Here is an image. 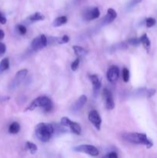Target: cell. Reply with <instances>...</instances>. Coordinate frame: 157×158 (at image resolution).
Returning a JSON list of instances; mask_svg holds the SVG:
<instances>
[{
	"label": "cell",
	"mask_w": 157,
	"mask_h": 158,
	"mask_svg": "<svg viewBox=\"0 0 157 158\" xmlns=\"http://www.w3.org/2000/svg\"><path fill=\"white\" fill-rule=\"evenodd\" d=\"M122 136L126 141L136 144L145 145L147 148H151L153 145L152 142L148 139L146 134L142 133H126Z\"/></svg>",
	"instance_id": "1"
},
{
	"label": "cell",
	"mask_w": 157,
	"mask_h": 158,
	"mask_svg": "<svg viewBox=\"0 0 157 158\" xmlns=\"http://www.w3.org/2000/svg\"><path fill=\"white\" fill-rule=\"evenodd\" d=\"M37 138L42 142H47L50 140L54 133V127L50 123H39L35 129Z\"/></svg>",
	"instance_id": "2"
},
{
	"label": "cell",
	"mask_w": 157,
	"mask_h": 158,
	"mask_svg": "<svg viewBox=\"0 0 157 158\" xmlns=\"http://www.w3.org/2000/svg\"><path fill=\"white\" fill-rule=\"evenodd\" d=\"M37 107H42L46 112H49L53 108V104L48 97L42 96L35 98L26 109V111L34 110Z\"/></svg>",
	"instance_id": "3"
},
{
	"label": "cell",
	"mask_w": 157,
	"mask_h": 158,
	"mask_svg": "<svg viewBox=\"0 0 157 158\" xmlns=\"http://www.w3.org/2000/svg\"><path fill=\"white\" fill-rule=\"evenodd\" d=\"M61 125L65 127H68L71 130L73 134H77V135H80L82 133L81 126L76 122H73L72 120H69L67 117H62L61 119Z\"/></svg>",
	"instance_id": "4"
},
{
	"label": "cell",
	"mask_w": 157,
	"mask_h": 158,
	"mask_svg": "<svg viewBox=\"0 0 157 158\" xmlns=\"http://www.w3.org/2000/svg\"><path fill=\"white\" fill-rule=\"evenodd\" d=\"M73 150L76 152L85 153V154H87L89 155L92 156V157L99 155V150L93 145L82 144L79 146L75 147Z\"/></svg>",
	"instance_id": "5"
},
{
	"label": "cell",
	"mask_w": 157,
	"mask_h": 158,
	"mask_svg": "<svg viewBox=\"0 0 157 158\" xmlns=\"http://www.w3.org/2000/svg\"><path fill=\"white\" fill-rule=\"evenodd\" d=\"M27 74L28 70L26 69H21V70L18 71V72L16 73V74H15L14 79L12 80V81L11 82L9 87H10L11 89H14V88L18 86L19 84H21V83H22L23 80L26 79Z\"/></svg>",
	"instance_id": "6"
},
{
	"label": "cell",
	"mask_w": 157,
	"mask_h": 158,
	"mask_svg": "<svg viewBox=\"0 0 157 158\" xmlns=\"http://www.w3.org/2000/svg\"><path fill=\"white\" fill-rule=\"evenodd\" d=\"M48 45V40L44 34L38 35V37L34 39L32 42V48L34 50L43 49Z\"/></svg>",
	"instance_id": "7"
},
{
	"label": "cell",
	"mask_w": 157,
	"mask_h": 158,
	"mask_svg": "<svg viewBox=\"0 0 157 158\" xmlns=\"http://www.w3.org/2000/svg\"><path fill=\"white\" fill-rule=\"evenodd\" d=\"M89 120L90 121V123L96 128L98 131H99L101 129V123H102V120L101 117H100L99 114L95 110H92L89 112Z\"/></svg>",
	"instance_id": "8"
},
{
	"label": "cell",
	"mask_w": 157,
	"mask_h": 158,
	"mask_svg": "<svg viewBox=\"0 0 157 158\" xmlns=\"http://www.w3.org/2000/svg\"><path fill=\"white\" fill-rule=\"evenodd\" d=\"M103 96L106 101V108L107 110H112L115 107V103H114L113 97L110 91L108 89L105 88L103 90Z\"/></svg>",
	"instance_id": "9"
},
{
	"label": "cell",
	"mask_w": 157,
	"mask_h": 158,
	"mask_svg": "<svg viewBox=\"0 0 157 158\" xmlns=\"http://www.w3.org/2000/svg\"><path fill=\"white\" fill-rule=\"evenodd\" d=\"M119 77V69L116 66H112L107 71V79L111 83H114Z\"/></svg>",
	"instance_id": "10"
},
{
	"label": "cell",
	"mask_w": 157,
	"mask_h": 158,
	"mask_svg": "<svg viewBox=\"0 0 157 158\" xmlns=\"http://www.w3.org/2000/svg\"><path fill=\"white\" fill-rule=\"evenodd\" d=\"M100 15V12L99 9L97 7L92 8V9H89L85 12L84 15V19L87 21H90V20L95 19L99 18Z\"/></svg>",
	"instance_id": "11"
},
{
	"label": "cell",
	"mask_w": 157,
	"mask_h": 158,
	"mask_svg": "<svg viewBox=\"0 0 157 158\" xmlns=\"http://www.w3.org/2000/svg\"><path fill=\"white\" fill-rule=\"evenodd\" d=\"M87 102V97L86 95H82L78 97V100L73 103V105L72 106V110L74 112H77V111L80 110L83 106H85V104Z\"/></svg>",
	"instance_id": "12"
},
{
	"label": "cell",
	"mask_w": 157,
	"mask_h": 158,
	"mask_svg": "<svg viewBox=\"0 0 157 158\" xmlns=\"http://www.w3.org/2000/svg\"><path fill=\"white\" fill-rule=\"evenodd\" d=\"M89 79H90L91 82L92 83V87H93V93L95 95H96L98 94V92L99 91L100 88H101L102 83H101V80L99 77V76L93 74V75L89 76Z\"/></svg>",
	"instance_id": "13"
},
{
	"label": "cell",
	"mask_w": 157,
	"mask_h": 158,
	"mask_svg": "<svg viewBox=\"0 0 157 158\" xmlns=\"http://www.w3.org/2000/svg\"><path fill=\"white\" fill-rule=\"evenodd\" d=\"M117 17V12H115V10H114L112 8H109L107 10V14L106 15V16L103 18V23L104 25L109 24V23H112L114 19Z\"/></svg>",
	"instance_id": "14"
},
{
	"label": "cell",
	"mask_w": 157,
	"mask_h": 158,
	"mask_svg": "<svg viewBox=\"0 0 157 158\" xmlns=\"http://www.w3.org/2000/svg\"><path fill=\"white\" fill-rule=\"evenodd\" d=\"M139 40H140V42H141V43L143 44V46H144L145 49L147 50V52H149L151 47V43L149 39L148 38L147 34H143V35L140 37Z\"/></svg>",
	"instance_id": "15"
},
{
	"label": "cell",
	"mask_w": 157,
	"mask_h": 158,
	"mask_svg": "<svg viewBox=\"0 0 157 158\" xmlns=\"http://www.w3.org/2000/svg\"><path fill=\"white\" fill-rule=\"evenodd\" d=\"M68 21L67 17L62 15V16L57 17L55 20H54L53 23H52V26H55V27H58L60 26H62V25L66 24Z\"/></svg>",
	"instance_id": "16"
},
{
	"label": "cell",
	"mask_w": 157,
	"mask_h": 158,
	"mask_svg": "<svg viewBox=\"0 0 157 158\" xmlns=\"http://www.w3.org/2000/svg\"><path fill=\"white\" fill-rule=\"evenodd\" d=\"M20 125L17 122H13L9 125V132L12 134H16L19 132Z\"/></svg>",
	"instance_id": "17"
},
{
	"label": "cell",
	"mask_w": 157,
	"mask_h": 158,
	"mask_svg": "<svg viewBox=\"0 0 157 158\" xmlns=\"http://www.w3.org/2000/svg\"><path fill=\"white\" fill-rule=\"evenodd\" d=\"M29 19L32 22H36V21H42V20L45 19V15L40 13L39 12H36L31 15L29 17Z\"/></svg>",
	"instance_id": "18"
},
{
	"label": "cell",
	"mask_w": 157,
	"mask_h": 158,
	"mask_svg": "<svg viewBox=\"0 0 157 158\" xmlns=\"http://www.w3.org/2000/svg\"><path fill=\"white\" fill-rule=\"evenodd\" d=\"M25 148H26V149L27 150V151H29L32 154H35V153L37 152V151H38V148H37L36 145H35V143L29 141L26 142V145H25Z\"/></svg>",
	"instance_id": "19"
},
{
	"label": "cell",
	"mask_w": 157,
	"mask_h": 158,
	"mask_svg": "<svg viewBox=\"0 0 157 158\" xmlns=\"http://www.w3.org/2000/svg\"><path fill=\"white\" fill-rule=\"evenodd\" d=\"M72 49H73L75 55H77L78 56H83L86 55V53H87V51L83 47H81V46H72Z\"/></svg>",
	"instance_id": "20"
},
{
	"label": "cell",
	"mask_w": 157,
	"mask_h": 158,
	"mask_svg": "<svg viewBox=\"0 0 157 158\" xmlns=\"http://www.w3.org/2000/svg\"><path fill=\"white\" fill-rule=\"evenodd\" d=\"M9 68V58H4L0 62V73L7 70Z\"/></svg>",
	"instance_id": "21"
},
{
	"label": "cell",
	"mask_w": 157,
	"mask_h": 158,
	"mask_svg": "<svg viewBox=\"0 0 157 158\" xmlns=\"http://www.w3.org/2000/svg\"><path fill=\"white\" fill-rule=\"evenodd\" d=\"M141 43L139 38H131L127 40V44H130L132 46H137Z\"/></svg>",
	"instance_id": "22"
},
{
	"label": "cell",
	"mask_w": 157,
	"mask_h": 158,
	"mask_svg": "<svg viewBox=\"0 0 157 158\" xmlns=\"http://www.w3.org/2000/svg\"><path fill=\"white\" fill-rule=\"evenodd\" d=\"M123 81L126 83H127L129 80V71L126 68H124L123 69Z\"/></svg>",
	"instance_id": "23"
},
{
	"label": "cell",
	"mask_w": 157,
	"mask_h": 158,
	"mask_svg": "<svg viewBox=\"0 0 157 158\" xmlns=\"http://www.w3.org/2000/svg\"><path fill=\"white\" fill-rule=\"evenodd\" d=\"M146 26H147L148 28L152 27V26L155 24V19L154 18H152V17H149V18L146 19Z\"/></svg>",
	"instance_id": "24"
},
{
	"label": "cell",
	"mask_w": 157,
	"mask_h": 158,
	"mask_svg": "<svg viewBox=\"0 0 157 158\" xmlns=\"http://www.w3.org/2000/svg\"><path fill=\"white\" fill-rule=\"evenodd\" d=\"M79 58H77L75 59V61L72 62V63L71 64V69L72 71H75L78 68V66H79Z\"/></svg>",
	"instance_id": "25"
},
{
	"label": "cell",
	"mask_w": 157,
	"mask_h": 158,
	"mask_svg": "<svg viewBox=\"0 0 157 158\" xmlns=\"http://www.w3.org/2000/svg\"><path fill=\"white\" fill-rule=\"evenodd\" d=\"M56 40H57V43L63 44V43H67L69 41V38L68 35H63L62 37H61V38H56Z\"/></svg>",
	"instance_id": "26"
},
{
	"label": "cell",
	"mask_w": 157,
	"mask_h": 158,
	"mask_svg": "<svg viewBox=\"0 0 157 158\" xmlns=\"http://www.w3.org/2000/svg\"><path fill=\"white\" fill-rule=\"evenodd\" d=\"M17 28H18V31L19 32V33L21 34V35H25V34L26 33L27 29H26V26H22V25H18V26H17Z\"/></svg>",
	"instance_id": "27"
},
{
	"label": "cell",
	"mask_w": 157,
	"mask_h": 158,
	"mask_svg": "<svg viewBox=\"0 0 157 158\" xmlns=\"http://www.w3.org/2000/svg\"><path fill=\"white\" fill-rule=\"evenodd\" d=\"M155 94V89H146V97H147L148 98H150V97H152Z\"/></svg>",
	"instance_id": "28"
},
{
	"label": "cell",
	"mask_w": 157,
	"mask_h": 158,
	"mask_svg": "<svg viewBox=\"0 0 157 158\" xmlns=\"http://www.w3.org/2000/svg\"><path fill=\"white\" fill-rule=\"evenodd\" d=\"M142 2V0H131L129 3V8H132L134 6H135L136 5H138L139 3H140Z\"/></svg>",
	"instance_id": "29"
},
{
	"label": "cell",
	"mask_w": 157,
	"mask_h": 158,
	"mask_svg": "<svg viewBox=\"0 0 157 158\" xmlns=\"http://www.w3.org/2000/svg\"><path fill=\"white\" fill-rule=\"evenodd\" d=\"M102 158H119V157H118V154H117L115 152H110Z\"/></svg>",
	"instance_id": "30"
},
{
	"label": "cell",
	"mask_w": 157,
	"mask_h": 158,
	"mask_svg": "<svg viewBox=\"0 0 157 158\" xmlns=\"http://www.w3.org/2000/svg\"><path fill=\"white\" fill-rule=\"evenodd\" d=\"M6 51V46L3 43L0 42V56H2Z\"/></svg>",
	"instance_id": "31"
},
{
	"label": "cell",
	"mask_w": 157,
	"mask_h": 158,
	"mask_svg": "<svg viewBox=\"0 0 157 158\" xmlns=\"http://www.w3.org/2000/svg\"><path fill=\"white\" fill-rule=\"evenodd\" d=\"M6 22H7V20H6V18L4 16V15H2V14L1 13V12H0V23H1V24L4 25V24H6Z\"/></svg>",
	"instance_id": "32"
},
{
	"label": "cell",
	"mask_w": 157,
	"mask_h": 158,
	"mask_svg": "<svg viewBox=\"0 0 157 158\" xmlns=\"http://www.w3.org/2000/svg\"><path fill=\"white\" fill-rule=\"evenodd\" d=\"M5 37V32H3L2 29H0V40H3Z\"/></svg>",
	"instance_id": "33"
}]
</instances>
